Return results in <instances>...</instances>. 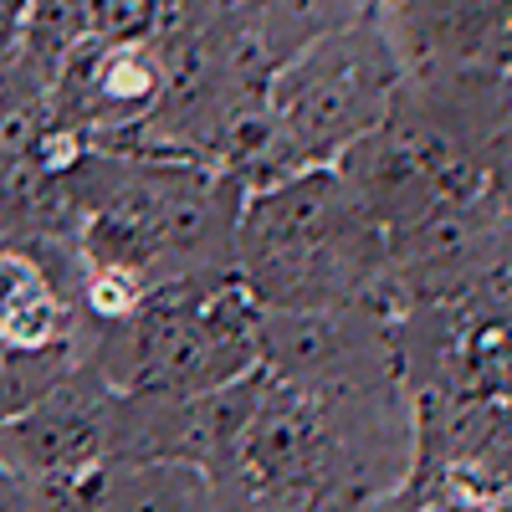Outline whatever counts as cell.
<instances>
[{
  "instance_id": "cell-1",
  "label": "cell",
  "mask_w": 512,
  "mask_h": 512,
  "mask_svg": "<svg viewBox=\"0 0 512 512\" xmlns=\"http://www.w3.org/2000/svg\"><path fill=\"white\" fill-rule=\"evenodd\" d=\"M57 328V308H52V292L41 287V277L16 262V256H0V333L21 349L47 344Z\"/></svg>"
},
{
  "instance_id": "cell-2",
  "label": "cell",
  "mask_w": 512,
  "mask_h": 512,
  "mask_svg": "<svg viewBox=\"0 0 512 512\" xmlns=\"http://www.w3.org/2000/svg\"><path fill=\"white\" fill-rule=\"evenodd\" d=\"M26 11H31V0H0V72L16 67V57H21Z\"/></svg>"
}]
</instances>
